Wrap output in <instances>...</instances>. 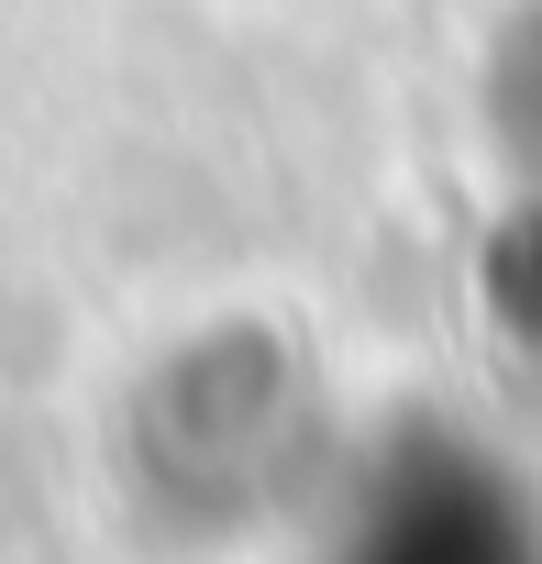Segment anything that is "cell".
<instances>
[{"label": "cell", "instance_id": "6da1fadb", "mask_svg": "<svg viewBox=\"0 0 542 564\" xmlns=\"http://www.w3.org/2000/svg\"><path fill=\"white\" fill-rule=\"evenodd\" d=\"M388 564H465V531L454 520H421L410 542H388Z\"/></svg>", "mask_w": 542, "mask_h": 564}]
</instances>
